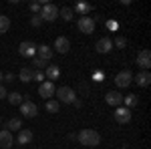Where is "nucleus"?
Returning a JSON list of instances; mask_svg holds the SVG:
<instances>
[{
  "label": "nucleus",
  "mask_w": 151,
  "mask_h": 149,
  "mask_svg": "<svg viewBox=\"0 0 151 149\" xmlns=\"http://www.w3.org/2000/svg\"><path fill=\"white\" fill-rule=\"evenodd\" d=\"M77 139H79L81 145H87V147H97L101 143V135L95 129H81L77 133Z\"/></svg>",
  "instance_id": "nucleus-1"
},
{
  "label": "nucleus",
  "mask_w": 151,
  "mask_h": 149,
  "mask_svg": "<svg viewBox=\"0 0 151 149\" xmlns=\"http://www.w3.org/2000/svg\"><path fill=\"white\" fill-rule=\"evenodd\" d=\"M55 95L58 97V103H65V105H70L77 101V95L70 87H58V91H55Z\"/></svg>",
  "instance_id": "nucleus-2"
},
{
  "label": "nucleus",
  "mask_w": 151,
  "mask_h": 149,
  "mask_svg": "<svg viewBox=\"0 0 151 149\" xmlns=\"http://www.w3.org/2000/svg\"><path fill=\"white\" fill-rule=\"evenodd\" d=\"M38 16H40L45 22H52V20H57V18H58V6L47 2V4L40 8V14H38Z\"/></svg>",
  "instance_id": "nucleus-3"
},
{
  "label": "nucleus",
  "mask_w": 151,
  "mask_h": 149,
  "mask_svg": "<svg viewBox=\"0 0 151 149\" xmlns=\"http://www.w3.org/2000/svg\"><path fill=\"white\" fill-rule=\"evenodd\" d=\"M77 26H79V30H81L83 35H93L95 32V18H91V16H81L77 20Z\"/></svg>",
  "instance_id": "nucleus-4"
},
{
  "label": "nucleus",
  "mask_w": 151,
  "mask_h": 149,
  "mask_svg": "<svg viewBox=\"0 0 151 149\" xmlns=\"http://www.w3.org/2000/svg\"><path fill=\"white\" fill-rule=\"evenodd\" d=\"M113 117H115V121L119 123V125H125V123L131 121V117H133V115H131V109H127V107H123V105H121V107H117V109H115Z\"/></svg>",
  "instance_id": "nucleus-5"
},
{
  "label": "nucleus",
  "mask_w": 151,
  "mask_h": 149,
  "mask_svg": "<svg viewBox=\"0 0 151 149\" xmlns=\"http://www.w3.org/2000/svg\"><path fill=\"white\" fill-rule=\"evenodd\" d=\"M131 81H133V75H131V71H121V73H117L115 77V85L119 89H127L129 85H131Z\"/></svg>",
  "instance_id": "nucleus-6"
},
{
  "label": "nucleus",
  "mask_w": 151,
  "mask_h": 149,
  "mask_svg": "<svg viewBox=\"0 0 151 149\" xmlns=\"http://www.w3.org/2000/svg\"><path fill=\"white\" fill-rule=\"evenodd\" d=\"M18 53H20V57L32 58V57H36V45L30 42V40H24V42H20V46H18Z\"/></svg>",
  "instance_id": "nucleus-7"
},
{
  "label": "nucleus",
  "mask_w": 151,
  "mask_h": 149,
  "mask_svg": "<svg viewBox=\"0 0 151 149\" xmlns=\"http://www.w3.org/2000/svg\"><path fill=\"white\" fill-rule=\"evenodd\" d=\"M57 91V87H55V83L52 81H45V83H40V87H38V95L42 97V99H50L52 95Z\"/></svg>",
  "instance_id": "nucleus-8"
},
{
  "label": "nucleus",
  "mask_w": 151,
  "mask_h": 149,
  "mask_svg": "<svg viewBox=\"0 0 151 149\" xmlns=\"http://www.w3.org/2000/svg\"><path fill=\"white\" fill-rule=\"evenodd\" d=\"M137 65H139V69L149 71V67H151V50H147V48L139 50V55H137Z\"/></svg>",
  "instance_id": "nucleus-9"
},
{
  "label": "nucleus",
  "mask_w": 151,
  "mask_h": 149,
  "mask_svg": "<svg viewBox=\"0 0 151 149\" xmlns=\"http://www.w3.org/2000/svg\"><path fill=\"white\" fill-rule=\"evenodd\" d=\"M20 113H22V117L32 119V117H36V113H38V107H36L32 101H22V103H20Z\"/></svg>",
  "instance_id": "nucleus-10"
},
{
  "label": "nucleus",
  "mask_w": 151,
  "mask_h": 149,
  "mask_svg": "<svg viewBox=\"0 0 151 149\" xmlns=\"http://www.w3.org/2000/svg\"><path fill=\"white\" fill-rule=\"evenodd\" d=\"M105 103L117 109V107H121V105H123V95H121L119 91H109L107 95H105Z\"/></svg>",
  "instance_id": "nucleus-11"
},
{
  "label": "nucleus",
  "mask_w": 151,
  "mask_h": 149,
  "mask_svg": "<svg viewBox=\"0 0 151 149\" xmlns=\"http://www.w3.org/2000/svg\"><path fill=\"white\" fill-rule=\"evenodd\" d=\"M95 48H97V53L107 55V53H111V50H113V40H111L109 36H103V38H99V40H97Z\"/></svg>",
  "instance_id": "nucleus-12"
},
{
  "label": "nucleus",
  "mask_w": 151,
  "mask_h": 149,
  "mask_svg": "<svg viewBox=\"0 0 151 149\" xmlns=\"http://www.w3.org/2000/svg\"><path fill=\"white\" fill-rule=\"evenodd\" d=\"M70 48V40L67 36H57V40H55V50L60 53V55H67Z\"/></svg>",
  "instance_id": "nucleus-13"
},
{
  "label": "nucleus",
  "mask_w": 151,
  "mask_h": 149,
  "mask_svg": "<svg viewBox=\"0 0 151 149\" xmlns=\"http://www.w3.org/2000/svg\"><path fill=\"white\" fill-rule=\"evenodd\" d=\"M14 143V137L8 129H0V147L2 149H10Z\"/></svg>",
  "instance_id": "nucleus-14"
},
{
  "label": "nucleus",
  "mask_w": 151,
  "mask_h": 149,
  "mask_svg": "<svg viewBox=\"0 0 151 149\" xmlns=\"http://www.w3.org/2000/svg\"><path fill=\"white\" fill-rule=\"evenodd\" d=\"M36 57L42 58V60L47 63V60H50V58L55 57V50H52L48 45H40V46H36Z\"/></svg>",
  "instance_id": "nucleus-15"
},
{
  "label": "nucleus",
  "mask_w": 151,
  "mask_h": 149,
  "mask_svg": "<svg viewBox=\"0 0 151 149\" xmlns=\"http://www.w3.org/2000/svg\"><path fill=\"white\" fill-rule=\"evenodd\" d=\"M133 81L139 85V87H149V83H151V73L149 71H141V73H137L135 77H133Z\"/></svg>",
  "instance_id": "nucleus-16"
},
{
  "label": "nucleus",
  "mask_w": 151,
  "mask_h": 149,
  "mask_svg": "<svg viewBox=\"0 0 151 149\" xmlns=\"http://www.w3.org/2000/svg\"><path fill=\"white\" fill-rule=\"evenodd\" d=\"M91 10H93V6H91V4H87V2H77L73 12H77V14H81V16H89Z\"/></svg>",
  "instance_id": "nucleus-17"
},
{
  "label": "nucleus",
  "mask_w": 151,
  "mask_h": 149,
  "mask_svg": "<svg viewBox=\"0 0 151 149\" xmlns=\"http://www.w3.org/2000/svg\"><path fill=\"white\" fill-rule=\"evenodd\" d=\"M6 129H8V131H20V129H22V119H20V117H12V119H8V121H6Z\"/></svg>",
  "instance_id": "nucleus-18"
},
{
  "label": "nucleus",
  "mask_w": 151,
  "mask_h": 149,
  "mask_svg": "<svg viewBox=\"0 0 151 149\" xmlns=\"http://www.w3.org/2000/svg\"><path fill=\"white\" fill-rule=\"evenodd\" d=\"M32 137H35V135H32V131H30V129H20V131H18V143H20V145L30 143Z\"/></svg>",
  "instance_id": "nucleus-19"
},
{
  "label": "nucleus",
  "mask_w": 151,
  "mask_h": 149,
  "mask_svg": "<svg viewBox=\"0 0 151 149\" xmlns=\"http://www.w3.org/2000/svg\"><path fill=\"white\" fill-rule=\"evenodd\" d=\"M45 77H47L48 81H57L58 77H60V69H58L57 65H48L47 71H45Z\"/></svg>",
  "instance_id": "nucleus-20"
},
{
  "label": "nucleus",
  "mask_w": 151,
  "mask_h": 149,
  "mask_svg": "<svg viewBox=\"0 0 151 149\" xmlns=\"http://www.w3.org/2000/svg\"><path fill=\"white\" fill-rule=\"evenodd\" d=\"M32 77H35V71L28 69V67L20 69V73H18V81H20V83H30V81H32Z\"/></svg>",
  "instance_id": "nucleus-21"
},
{
  "label": "nucleus",
  "mask_w": 151,
  "mask_h": 149,
  "mask_svg": "<svg viewBox=\"0 0 151 149\" xmlns=\"http://www.w3.org/2000/svg\"><path fill=\"white\" fill-rule=\"evenodd\" d=\"M135 105H139V99H137V95H127V97H123V107H127V109H133Z\"/></svg>",
  "instance_id": "nucleus-22"
},
{
  "label": "nucleus",
  "mask_w": 151,
  "mask_h": 149,
  "mask_svg": "<svg viewBox=\"0 0 151 149\" xmlns=\"http://www.w3.org/2000/svg\"><path fill=\"white\" fill-rule=\"evenodd\" d=\"M8 28H10V18L6 14H0V35L8 32Z\"/></svg>",
  "instance_id": "nucleus-23"
},
{
  "label": "nucleus",
  "mask_w": 151,
  "mask_h": 149,
  "mask_svg": "<svg viewBox=\"0 0 151 149\" xmlns=\"http://www.w3.org/2000/svg\"><path fill=\"white\" fill-rule=\"evenodd\" d=\"M58 16H60L63 20H73L75 12H73V8H69V6H65V8H60V10H58Z\"/></svg>",
  "instance_id": "nucleus-24"
},
{
  "label": "nucleus",
  "mask_w": 151,
  "mask_h": 149,
  "mask_svg": "<svg viewBox=\"0 0 151 149\" xmlns=\"http://www.w3.org/2000/svg\"><path fill=\"white\" fill-rule=\"evenodd\" d=\"M6 99H8V101H10V105H18V107H20V103H22L24 99H22V95H20V93H10V95H8V97H6Z\"/></svg>",
  "instance_id": "nucleus-25"
},
{
  "label": "nucleus",
  "mask_w": 151,
  "mask_h": 149,
  "mask_svg": "<svg viewBox=\"0 0 151 149\" xmlns=\"http://www.w3.org/2000/svg\"><path fill=\"white\" fill-rule=\"evenodd\" d=\"M47 111H48V113H58V101L48 99V101H47Z\"/></svg>",
  "instance_id": "nucleus-26"
},
{
  "label": "nucleus",
  "mask_w": 151,
  "mask_h": 149,
  "mask_svg": "<svg viewBox=\"0 0 151 149\" xmlns=\"http://www.w3.org/2000/svg\"><path fill=\"white\" fill-rule=\"evenodd\" d=\"M113 45H115L117 48H125V46H127V38H125V36H121V35H119V36L115 38V40H113Z\"/></svg>",
  "instance_id": "nucleus-27"
},
{
  "label": "nucleus",
  "mask_w": 151,
  "mask_h": 149,
  "mask_svg": "<svg viewBox=\"0 0 151 149\" xmlns=\"http://www.w3.org/2000/svg\"><path fill=\"white\" fill-rule=\"evenodd\" d=\"M32 67H35L36 71H40L42 67H45V60H42V58H38V57H32Z\"/></svg>",
  "instance_id": "nucleus-28"
},
{
  "label": "nucleus",
  "mask_w": 151,
  "mask_h": 149,
  "mask_svg": "<svg viewBox=\"0 0 151 149\" xmlns=\"http://www.w3.org/2000/svg\"><path fill=\"white\" fill-rule=\"evenodd\" d=\"M28 8H30V12H35V14H40V8L42 6H40V2H30Z\"/></svg>",
  "instance_id": "nucleus-29"
},
{
  "label": "nucleus",
  "mask_w": 151,
  "mask_h": 149,
  "mask_svg": "<svg viewBox=\"0 0 151 149\" xmlns=\"http://www.w3.org/2000/svg\"><path fill=\"white\" fill-rule=\"evenodd\" d=\"M32 81L45 83V81H47V77H45V73H42V71H35V77H32Z\"/></svg>",
  "instance_id": "nucleus-30"
},
{
  "label": "nucleus",
  "mask_w": 151,
  "mask_h": 149,
  "mask_svg": "<svg viewBox=\"0 0 151 149\" xmlns=\"http://www.w3.org/2000/svg\"><path fill=\"white\" fill-rule=\"evenodd\" d=\"M30 24H32V26H40V24H42V18H40V16H38V14H35V16H32V18H30Z\"/></svg>",
  "instance_id": "nucleus-31"
},
{
  "label": "nucleus",
  "mask_w": 151,
  "mask_h": 149,
  "mask_svg": "<svg viewBox=\"0 0 151 149\" xmlns=\"http://www.w3.org/2000/svg\"><path fill=\"white\" fill-rule=\"evenodd\" d=\"M8 97V93H6V89H4V85L0 83V99H6Z\"/></svg>",
  "instance_id": "nucleus-32"
},
{
  "label": "nucleus",
  "mask_w": 151,
  "mask_h": 149,
  "mask_svg": "<svg viewBox=\"0 0 151 149\" xmlns=\"http://www.w3.org/2000/svg\"><path fill=\"white\" fill-rule=\"evenodd\" d=\"M4 81H14V75L12 73H4Z\"/></svg>",
  "instance_id": "nucleus-33"
},
{
  "label": "nucleus",
  "mask_w": 151,
  "mask_h": 149,
  "mask_svg": "<svg viewBox=\"0 0 151 149\" xmlns=\"http://www.w3.org/2000/svg\"><path fill=\"white\" fill-rule=\"evenodd\" d=\"M2 81H4V73L0 71V83H2Z\"/></svg>",
  "instance_id": "nucleus-34"
},
{
  "label": "nucleus",
  "mask_w": 151,
  "mask_h": 149,
  "mask_svg": "<svg viewBox=\"0 0 151 149\" xmlns=\"http://www.w3.org/2000/svg\"><path fill=\"white\" fill-rule=\"evenodd\" d=\"M0 125H2V119H0Z\"/></svg>",
  "instance_id": "nucleus-35"
},
{
  "label": "nucleus",
  "mask_w": 151,
  "mask_h": 149,
  "mask_svg": "<svg viewBox=\"0 0 151 149\" xmlns=\"http://www.w3.org/2000/svg\"><path fill=\"white\" fill-rule=\"evenodd\" d=\"M121 149H127V147H121Z\"/></svg>",
  "instance_id": "nucleus-36"
}]
</instances>
